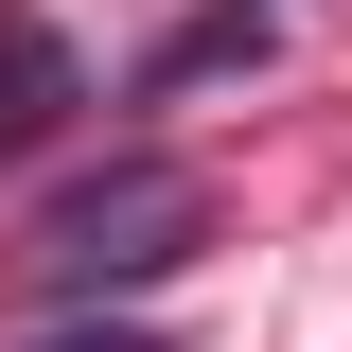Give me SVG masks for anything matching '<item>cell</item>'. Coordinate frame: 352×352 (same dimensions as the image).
Segmentation results:
<instances>
[{
    "label": "cell",
    "mask_w": 352,
    "mask_h": 352,
    "mask_svg": "<svg viewBox=\"0 0 352 352\" xmlns=\"http://www.w3.org/2000/svg\"><path fill=\"white\" fill-rule=\"evenodd\" d=\"M18 352H176V335H141V317H53V335H18Z\"/></svg>",
    "instance_id": "obj_4"
},
{
    "label": "cell",
    "mask_w": 352,
    "mask_h": 352,
    "mask_svg": "<svg viewBox=\"0 0 352 352\" xmlns=\"http://www.w3.org/2000/svg\"><path fill=\"white\" fill-rule=\"evenodd\" d=\"M71 106H88V71H71V36H53L36 0H0V176L36 159V141L71 124Z\"/></svg>",
    "instance_id": "obj_2"
},
{
    "label": "cell",
    "mask_w": 352,
    "mask_h": 352,
    "mask_svg": "<svg viewBox=\"0 0 352 352\" xmlns=\"http://www.w3.org/2000/svg\"><path fill=\"white\" fill-rule=\"evenodd\" d=\"M194 229H212V194H194V159H106L88 194H53L36 212V300L106 317V282H159V264H194Z\"/></svg>",
    "instance_id": "obj_1"
},
{
    "label": "cell",
    "mask_w": 352,
    "mask_h": 352,
    "mask_svg": "<svg viewBox=\"0 0 352 352\" xmlns=\"http://www.w3.org/2000/svg\"><path fill=\"white\" fill-rule=\"evenodd\" d=\"M264 53H282V18H264V0H194L176 36L141 53V106H176V88H212V71H264Z\"/></svg>",
    "instance_id": "obj_3"
}]
</instances>
